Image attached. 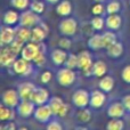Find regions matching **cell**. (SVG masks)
I'll use <instances>...</instances> for the list:
<instances>
[{
	"instance_id": "obj_22",
	"label": "cell",
	"mask_w": 130,
	"mask_h": 130,
	"mask_svg": "<svg viewBox=\"0 0 130 130\" xmlns=\"http://www.w3.org/2000/svg\"><path fill=\"white\" fill-rule=\"evenodd\" d=\"M37 87L38 86H36L31 81H25V82L20 83L17 87V90L21 96V99H31L32 95H33L34 90L37 89Z\"/></svg>"
},
{
	"instance_id": "obj_15",
	"label": "cell",
	"mask_w": 130,
	"mask_h": 130,
	"mask_svg": "<svg viewBox=\"0 0 130 130\" xmlns=\"http://www.w3.org/2000/svg\"><path fill=\"white\" fill-rule=\"evenodd\" d=\"M15 39H16V27L2 24L1 30H0V45L9 46Z\"/></svg>"
},
{
	"instance_id": "obj_33",
	"label": "cell",
	"mask_w": 130,
	"mask_h": 130,
	"mask_svg": "<svg viewBox=\"0 0 130 130\" xmlns=\"http://www.w3.org/2000/svg\"><path fill=\"white\" fill-rule=\"evenodd\" d=\"M102 36H103V41H104V46L108 47L110 45L114 43L115 41H118V36H117V32L112 31V30H107L106 31L102 32Z\"/></svg>"
},
{
	"instance_id": "obj_37",
	"label": "cell",
	"mask_w": 130,
	"mask_h": 130,
	"mask_svg": "<svg viewBox=\"0 0 130 130\" xmlns=\"http://www.w3.org/2000/svg\"><path fill=\"white\" fill-rule=\"evenodd\" d=\"M91 14L94 16H104L106 14V7L103 2H95L91 7Z\"/></svg>"
},
{
	"instance_id": "obj_32",
	"label": "cell",
	"mask_w": 130,
	"mask_h": 130,
	"mask_svg": "<svg viewBox=\"0 0 130 130\" xmlns=\"http://www.w3.org/2000/svg\"><path fill=\"white\" fill-rule=\"evenodd\" d=\"M124 127H126V123L124 121L120 118H111L107 121V123L105 124V129L106 130H123Z\"/></svg>"
},
{
	"instance_id": "obj_17",
	"label": "cell",
	"mask_w": 130,
	"mask_h": 130,
	"mask_svg": "<svg viewBox=\"0 0 130 130\" xmlns=\"http://www.w3.org/2000/svg\"><path fill=\"white\" fill-rule=\"evenodd\" d=\"M67 56H69L67 50L62 49V48H59V47L55 48V49H52V52H50V54H49L50 61H52V63L54 64L56 67L64 66Z\"/></svg>"
},
{
	"instance_id": "obj_5",
	"label": "cell",
	"mask_w": 130,
	"mask_h": 130,
	"mask_svg": "<svg viewBox=\"0 0 130 130\" xmlns=\"http://www.w3.org/2000/svg\"><path fill=\"white\" fill-rule=\"evenodd\" d=\"M72 105L75 108H85L89 106L90 103V92L87 89L79 88L72 94Z\"/></svg>"
},
{
	"instance_id": "obj_11",
	"label": "cell",
	"mask_w": 130,
	"mask_h": 130,
	"mask_svg": "<svg viewBox=\"0 0 130 130\" xmlns=\"http://www.w3.org/2000/svg\"><path fill=\"white\" fill-rule=\"evenodd\" d=\"M37 105L31 101V99H22L18 106L16 107L17 115L22 119H29L33 117L34 111H36Z\"/></svg>"
},
{
	"instance_id": "obj_19",
	"label": "cell",
	"mask_w": 130,
	"mask_h": 130,
	"mask_svg": "<svg viewBox=\"0 0 130 130\" xmlns=\"http://www.w3.org/2000/svg\"><path fill=\"white\" fill-rule=\"evenodd\" d=\"M87 47H88V49H90L91 52H98V50L105 49L102 32H95L94 34H91V36L88 38Z\"/></svg>"
},
{
	"instance_id": "obj_7",
	"label": "cell",
	"mask_w": 130,
	"mask_h": 130,
	"mask_svg": "<svg viewBox=\"0 0 130 130\" xmlns=\"http://www.w3.org/2000/svg\"><path fill=\"white\" fill-rule=\"evenodd\" d=\"M53 117H55L54 113H53L52 108L48 104H43V105H38L36 107V111H34L33 118L37 122L39 123L46 124L53 119Z\"/></svg>"
},
{
	"instance_id": "obj_46",
	"label": "cell",
	"mask_w": 130,
	"mask_h": 130,
	"mask_svg": "<svg viewBox=\"0 0 130 130\" xmlns=\"http://www.w3.org/2000/svg\"><path fill=\"white\" fill-rule=\"evenodd\" d=\"M94 1L95 2H103L104 4V2H106V0H94Z\"/></svg>"
},
{
	"instance_id": "obj_10",
	"label": "cell",
	"mask_w": 130,
	"mask_h": 130,
	"mask_svg": "<svg viewBox=\"0 0 130 130\" xmlns=\"http://www.w3.org/2000/svg\"><path fill=\"white\" fill-rule=\"evenodd\" d=\"M17 58V55L11 50L9 46H1L0 49V64L2 69H11L14 62Z\"/></svg>"
},
{
	"instance_id": "obj_16",
	"label": "cell",
	"mask_w": 130,
	"mask_h": 130,
	"mask_svg": "<svg viewBox=\"0 0 130 130\" xmlns=\"http://www.w3.org/2000/svg\"><path fill=\"white\" fill-rule=\"evenodd\" d=\"M50 92L47 88L45 87H37V89L34 90L33 95L31 97V101L36 104L37 106L38 105H43V104H48L50 99Z\"/></svg>"
},
{
	"instance_id": "obj_6",
	"label": "cell",
	"mask_w": 130,
	"mask_h": 130,
	"mask_svg": "<svg viewBox=\"0 0 130 130\" xmlns=\"http://www.w3.org/2000/svg\"><path fill=\"white\" fill-rule=\"evenodd\" d=\"M21 96L18 94L17 89H14V88H9L2 91L1 94V104L9 107L16 108L18 106V104L21 103Z\"/></svg>"
},
{
	"instance_id": "obj_27",
	"label": "cell",
	"mask_w": 130,
	"mask_h": 130,
	"mask_svg": "<svg viewBox=\"0 0 130 130\" xmlns=\"http://www.w3.org/2000/svg\"><path fill=\"white\" fill-rule=\"evenodd\" d=\"M108 72V67L107 64L103 61V59H96L94 62V65H92V75L95 78H102L105 74H107Z\"/></svg>"
},
{
	"instance_id": "obj_42",
	"label": "cell",
	"mask_w": 130,
	"mask_h": 130,
	"mask_svg": "<svg viewBox=\"0 0 130 130\" xmlns=\"http://www.w3.org/2000/svg\"><path fill=\"white\" fill-rule=\"evenodd\" d=\"M24 45H25L24 42L20 41L18 39H15V40H14L13 42L9 45V47H10L11 50H13V52L18 56V55H21V52H22V49H23V47H24Z\"/></svg>"
},
{
	"instance_id": "obj_47",
	"label": "cell",
	"mask_w": 130,
	"mask_h": 130,
	"mask_svg": "<svg viewBox=\"0 0 130 130\" xmlns=\"http://www.w3.org/2000/svg\"><path fill=\"white\" fill-rule=\"evenodd\" d=\"M129 6H130V0H129Z\"/></svg>"
},
{
	"instance_id": "obj_26",
	"label": "cell",
	"mask_w": 130,
	"mask_h": 130,
	"mask_svg": "<svg viewBox=\"0 0 130 130\" xmlns=\"http://www.w3.org/2000/svg\"><path fill=\"white\" fill-rule=\"evenodd\" d=\"M16 115H17L16 108L9 107L4 104L0 105V120H1V122L13 121V120H15Z\"/></svg>"
},
{
	"instance_id": "obj_14",
	"label": "cell",
	"mask_w": 130,
	"mask_h": 130,
	"mask_svg": "<svg viewBox=\"0 0 130 130\" xmlns=\"http://www.w3.org/2000/svg\"><path fill=\"white\" fill-rule=\"evenodd\" d=\"M48 32H49V30H48L47 24L41 21L38 25H36L31 29V41L37 43L45 42L46 38L48 36Z\"/></svg>"
},
{
	"instance_id": "obj_34",
	"label": "cell",
	"mask_w": 130,
	"mask_h": 130,
	"mask_svg": "<svg viewBox=\"0 0 130 130\" xmlns=\"http://www.w3.org/2000/svg\"><path fill=\"white\" fill-rule=\"evenodd\" d=\"M29 9H31L32 11L39 14V15H42V14L45 13L46 4H45V1H42V0H32L31 4H30Z\"/></svg>"
},
{
	"instance_id": "obj_2",
	"label": "cell",
	"mask_w": 130,
	"mask_h": 130,
	"mask_svg": "<svg viewBox=\"0 0 130 130\" xmlns=\"http://www.w3.org/2000/svg\"><path fill=\"white\" fill-rule=\"evenodd\" d=\"M76 72L75 70L69 69L66 66L59 67L57 70L56 74H55V79H56L57 83L63 88H70L76 82Z\"/></svg>"
},
{
	"instance_id": "obj_23",
	"label": "cell",
	"mask_w": 130,
	"mask_h": 130,
	"mask_svg": "<svg viewBox=\"0 0 130 130\" xmlns=\"http://www.w3.org/2000/svg\"><path fill=\"white\" fill-rule=\"evenodd\" d=\"M73 13V5L70 0H61L56 5V14L61 17H69Z\"/></svg>"
},
{
	"instance_id": "obj_21",
	"label": "cell",
	"mask_w": 130,
	"mask_h": 130,
	"mask_svg": "<svg viewBox=\"0 0 130 130\" xmlns=\"http://www.w3.org/2000/svg\"><path fill=\"white\" fill-rule=\"evenodd\" d=\"M105 23H106V29L112 30V31H120L123 24V18L120 14H111L105 17Z\"/></svg>"
},
{
	"instance_id": "obj_38",
	"label": "cell",
	"mask_w": 130,
	"mask_h": 130,
	"mask_svg": "<svg viewBox=\"0 0 130 130\" xmlns=\"http://www.w3.org/2000/svg\"><path fill=\"white\" fill-rule=\"evenodd\" d=\"M64 127L62 122L58 120V117H53L48 123H46V129L47 130H62Z\"/></svg>"
},
{
	"instance_id": "obj_45",
	"label": "cell",
	"mask_w": 130,
	"mask_h": 130,
	"mask_svg": "<svg viewBox=\"0 0 130 130\" xmlns=\"http://www.w3.org/2000/svg\"><path fill=\"white\" fill-rule=\"evenodd\" d=\"M45 1L47 2V4H49V5H57L61 0H45Z\"/></svg>"
},
{
	"instance_id": "obj_29",
	"label": "cell",
	"mask_w": 130,
	"mask_h": 130,
	"mask_svg": "<svg viewBox=\"0 0 130 130\" xmlns=\"http://www.w3.org/2000/svg\"><path fill=\"white\" fill-rule=\"evenodd\" d=\"M16 39L24 43L31 41V27L21 26V25L16 26Z\"/></svg>"
},
{
	"instance_id": "obj_36",
	"label": "cell",
	"mask_w": 130,
	"mask_h": 130,
	"mask_svg": "<svg viewBox=\"0 0 130 130\" xmlns=\"http://www.w3.org/2000/svg\"><path fill=\"white\" fill-rule=\"evenodd\" d=\"M64 66L69 67L72 70H78L79 66V58H78V54H73V53H69V56L66 58Z\"/></svg>"
},
{
	"instance_id": "obj_18",
	"label": "cell",
	"mask_w": 130,
	"mask_h": 130,
	"mask_svg": "<svg viewBox=\"0 0 130 130\" xmlns=\"http://www.w3.org/2000/svg\"><path fill=\"white\" fill-rule=\"evenodd\" d=\"M20 10L17 9H8L2 14V24L8 25V26H18L20 25V18L21 14L18 13Z\"/></svg>"
},
{
	"instance_id": "obj_43",
	"label": "cell",
	"mask_w": 130,
	"mask_h": 130,
	"mask_svg": "<svg viewBox=\"0 0 130 130\" xmlns=\"http://www.w3.org/2000/svg\"><path fill=\"white\" fill-rule=\"evenodd\" d=\"M121 101H122V103H123L124 107H126L127 113L130 114V94H126L124 96H122Z\"/></svg>"
},
{
	"instance_id": "obj_30",
	"label": "cell",
	"mask_w": 130,
	"mask_h": 130,
	"mask_svg": "<svg viewBox=\"0 0 130 130\" xmlns=\"http://www.w3.org/2000/svg\"><path fill=\"white\" fill-rule=\"evenodd\" d=\"M90 26L95 32H103L106 29V23L104 16H94L90 20Z\"/></svg>"
},
{
	"instance_id": "obj_40",
	"label": "cell",
	"mask_w": 130,
	"mask_h": 130,
	"mask_svg": "<svg viewBox=\"0 0 130 130\" xmlns=\"http://www.w3.org/2000/svg\"><path fill=\"white\" fill-rule=\"evenodd\" d=\"M57 46L62 49H65L69 52L72 47V40L70 39V37H64V36H61V38L58 39L57 41Z\"/></svg>"
},
{
	"instance_id": "obj_25",
	"label": "cell",
	"mask_w": 130,
	"mask_h": 130,
	"mask_svg": "<svg viewBox=\"0 0 130 130\" xmlns=\"http://www.w3.org/2000/svg\"><path fill=\"white\" fill-rule=\"evenodd\" d=\"M114 86H115V80L110 74H105L104 76L99 78L98 88L101 90H103V91H105L106 94H110L114 89Z\"/></svg>"
},
{
	"instance_id": "obj_4",
	"label": "cell",
	"mask_w": 130,
	"mask_h": 130,
	"mask_svg": "<svg viewBox=\"0 0 130 130\" xmlns=\"http://www.w3.org/2000/svg\"><path fill=\"white\" fill-rule=\"evenodd\" d=\"M34 63L33 62H29L26 59H24L23 57H17L16 61L14 62L11 70L16 75L23 76V78H27V76H31L34 72Z\"/></svg>"
},
{
	"instance_id": "obj_9",
	"label": "cell",
	"mask_w": 130,
	"mask_h": 130,
	"mask_svg": "<svg viewBox=\"0 0 130 130\" xmlns=\"http://www.w3.org/2000/svg\"><path fill=\"white\" fill-rule=\"evenodd\" d=\"M41 22V17L39 14L32 11L31 9H26L21 13L20 18V25L21 26H26V27H33L38 25Z\"/></svg>"
},
{
	"instance_id": "obj_35",
	"label": "cell",
	"mask_w": 130,
	"mask_h": 130,
	"mask_svg": "<svg viewBox=\"0 0 130 130\" xmlns=\"http://www.w3.org/2000/svg\"><path fill=\"white\" fill-rule=\"evenodd\" d=\"M30 4H31V0H10V6L20 11L29 9Z\"/></svg>"
},
{
	"instance_id": "obj_28",
	"label": "cell",
	"mask_w": 130,
	"mask_h": 130,
	"mask_svg": "<svg viewBox=\"0 0 130 130\" xmlns=\"http://www.w3.org/2000/svg\"><path fill=\"white\" fill-rule=\"evenodd\" d=\"M65 104L66 103H65L63 101V98L59 96H52L49 99V102H48V105L50 106V108H52V111H53L55 117H58L59 112H61L62 108L64 107Z\"/></svg>"
},
{
	"instance_id": "obj_1",
	"label": "cell",
	"mask_w": 130,
	"mask_h": 130,
	"mask_svg": "<svg viewBox=\"0 0 130 130\" xmlns=\"http://www.w3.org/2000/svg\"><path fill=\"white\" fill-rule=\"evenodd\" d=\"M78 58H79V66L78 70L81 71V73L86 76H94L92 75V65H94V56L91 54L90 49L80 50L78 53Z\"/></svg>"
},
{
	"instance_id": "obj_44",
	"label": "cell",
	"mask_w": 130,
	"mask_h": 130,
	"mask_svg": "<svg viewBox=\"0 0 130 130\" xmlns=\"http://www.w3.org/2000/svg\"><path fill=\"white\" fill-rule=\"evenodd\" d=\"M5 124H1V130H15L16 129V123L15 121H7L4 122Z\"/></svg>"
},
{
	"instance_id": "obj_20",
	"label": "cell",
	"mask_w": 130,
	"mask_h": 130,
	"mask_svg": "<svg viewBox=\"0 0 130 130\" xmlns=\"http://www.w3.org/2000/svg\"><path fill=\"white\" fill-rule=\"evenodd\" d=\"M105 50H106V55L111 59H119L124 54V46L121 41L118 40L114 43L110 45L108 47H106Z\"/></svg>"
},
{
	"instance_id": "obj_12",
	"label": "cell",
	"mask_w": 130,
	"mask_h": 130,
	"mask_svg": "<svg viewBox=\"0 0 130 130\" xmlns=\"http://www.w3.org/2000/svg\"><path fill=\"white\" fill-rule=\"evenodd\" d=\"M41 50V43H37L33 41H29L24 45L22 52H21V57L29 62H33L34 58L38 56V54Z\"/></svg>"
},
{
	"instance_id": "obj_8",
	"label": "cell",
	"mask_w": 130,
	"mask_h": 130,
	"mask_svg": "<svg viewBox=\"0 0 130 130\" xmlns=\"http://www.w3.org/2000/svg\"><path fill=\"white\" fill-rule=\"evenodd\" d=\"M107 102V95L105 91L98 89H94L90 91V103L89 106L92 110H101L105 106Z\"/></svg>"
},
{
	"instance_id": "obj_31",
	"label": "cell",
	"mask_w": 130,
	"mask_h": 130,
	"mask_svg": "<svg viewBox=\"0 0 130 130\" xmlns=\"http://www.w3.org/2000/svg\"><path fill=\"white\" fill-rule=\"evenodd\" d=\"M105 7H106V15L120 14V11L122 10V4L120 0H107Z\"/></svg>"
},
{
	"instance_id": "obj_41",
	"label": "cell",
	"mask_w": 130,
	"mask_h": 130,
	"mask_svg": "<svg viewBox=\"0 0 130 130\" xmlns=\"http://www.w3.org/2000/svg\"><path fill=\"white\" fill-rule=\"evenodd\" d=\"M122 81L124 83L130 86V64H126L121 70V73H120Z\"/></svg>"
},
{
	"instance_id": "obj_39",
	"label": "cell",
	"mask_w": 130,
	"mask_h": 130,
	"mask_svg": "<svg viewBox=\"0 0 130 130\" xmlns=\"http://www.w3.org/2000/svg\"><path fill=\"white\" fill-rule=\"evenodd\" d=\"M53 78H54V74H53V72L50 70H45L39 75V80H40L41 85H48V83H50Z\"/></svg>"
},
{
	"instance_id": "obj_3",
	"label": "cell",
	"mask_w": 130,
	"mask_h": 130,
	"mask_svg": "<svg viewBox=\"0 0 130 130\" xmlns=\"http://www.w3.org/2000/svg\"><path fill=\"white\" fill-rule=\"evenodd\" d=\"M57 30H58V33L61 36L72 38L75 36L79 30V22L75 17H72V16L62 17L61 22L58 23Z\"/></svg>"
},
{
	"instance_id": "obj_24",
	"label": "cell",
	"mask_w": 130,
	"mask_h": 130,
	"mask_svg": "<svg viewBox=\"0 0 130 130\" xmlns=\"http://www.w3.org/2000/svg\"><path fill=\"white\" fill-rule=\"evenodd\" d=\"M92 108L90 106L85 108H78L75 112V120L81 124H87L92 120Z\"/></svg>"
},
{
	"instance_id": "obj_13",
	"label": "cell",
	"mask_w": 130,
	"mask_h": 130,
	"mask_svg": "<svg viewBox=\"0 0 130 130\" xmlns=\"http://www.w3.org/2000/svg\"><path fill=\"white\" fill-rule=\"evenodd\" d=\"M127 114V110L124 107L122 101H112L108 104L107 108H106V115L108 118H124Z\"/></svg>"
}]
</instances>
